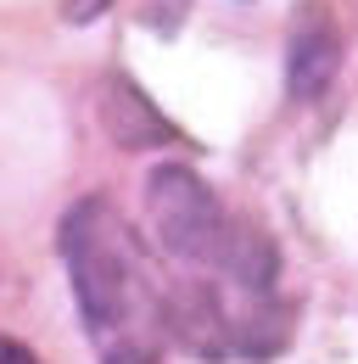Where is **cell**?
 I'll list each match as a JSON object with an SVG mask.
<instances>
[{"instance_id":"obj_1","label":"cell","mask_w":358,"mask_h":364,"mask_svg":"<svg viewBox=\"0 0 358 364\" xmlns=\"http://www.w3.org/2000/svg\"><path fill=\"white\" fill-rule=\"evenodd\" d=\"M62 252H67V274L79 291V319L101 348V364H157L168 314L112 202L101 196L79 202L62 219Z\"/></svg>"},{"instance_id":"obj_2","label":"cell","mask_w":358,"mask_h":364,"mask_svg":"<svg viewBox=\"0 0 358 364\" xmlns=\"http://www.w3.org/2000/svg\"><path fill=\"white\" fill-rule=\"evenodd\" d=\"M146 202H151V219H157V235H163L168 258L213 269L224 286H235L246 297H264L274 286V247L258 230L235 225L219 208V196L190 168H157Z\"/></svg>"},{"instance_id":"obj_3","label":"cell","mask_w":358,"mask_h":364,"mask_svg":"<svg viewBox=\"0 0 358 364\" xmlns=\"http://www.w3.org/2000/svg\"><path fill=\"white\" fill-rule=\"evenodd\" d=\"M336 34H297L291 46V90L297 95H319L336 73Z\"/></svg>"},{"instance_id":"obj_4","label":"cell","mask_w":358,"mask_h":364,"mask_svg":"<svg viewBox=\"0 0 358 364\" xmlns=\"http://www.w3.org/2000/svg\"><path fill=\"white\" fill-rule=\"evenodd\" d=\"M0 364H40L23 342H11V336H0Z\"/></svg>"}]
</instances>
